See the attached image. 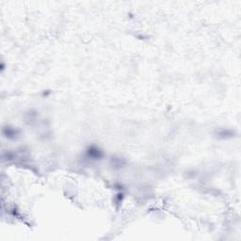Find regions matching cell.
Instances as JSON below:
<instances>
[{
  "mask_svg": "<svg viewBox=\"0 0 241 241\" xmlns=\"http://www.w3.org/2000/svg\"><path fill=\"white\" fill-rule=\"evenodd\" d=\"M87 154L90 157H91L92 159H101L103 157V152L94 146H91L88 149Z\"/></svg>",
  "mask_w": 241,
  "mask_h": 241,
  "instance_id": "1",
  "label": "cell"
},
{
  "mask_svg": "<svg viewBox=\"0 0 241 241\" xmlns=\"http://www.w3.org/2000/svg\"><path fill=\"white\" fill-rule=\"evenodd\" d=\"M7 130H8V132H7V134H5L6 135V137H8V138H14V137H16L18 134H17V132H16V130H14V129H13V128H10V127H7L6 128Z\"/></svg>",
  "mask_w": 241,
  "mask_h": 241,
  "instance_id": "2",
  "label": "cell"
}]
</instances>
